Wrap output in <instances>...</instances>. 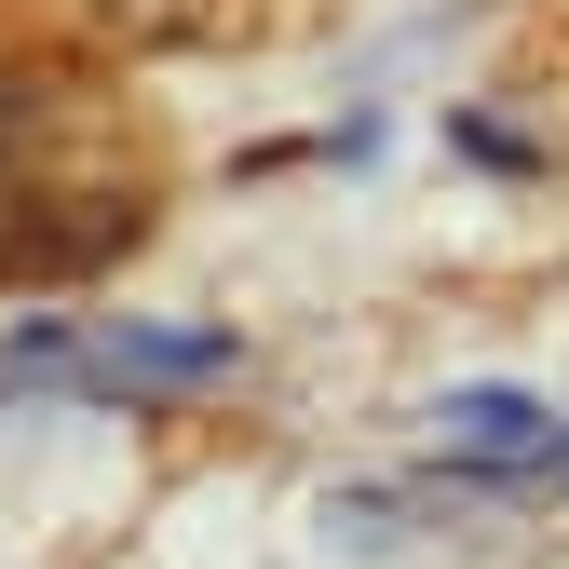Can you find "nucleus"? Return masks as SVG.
I'll return each mask as SVG.
<instances>
[{
  "label": "nucleus",
  "instance_id": "nucleus-1",
  "mask_svg": "<svg viewBox=\"0 0 569 569\" xmlns=\"http://www.w3.org/2000/svg\"><path fill=\"white\" fill-rule=\"evenodd\" d=\"M231 367H244L231 326H96L68 352V380H96V393H218Z\"/></svg>",
  "mask_w": 569,
  "mask_h": 569
},
{
  "label": "nucleus",
  "instance_id": "nucleus-2",
  "mask_svg": "<svg viewBox=\"0 0 569 569\" xmlns=\"http://www.w3.org/2000/svg\"><path fill=\"white\" fill-rule=\"evenodd\" d=\"M68 352H82L68 326H14V339H0V393H41V380H68Z\"/></svg>",
  "mask_w": 569,
  "mask_h": 569
}]
</instances>
